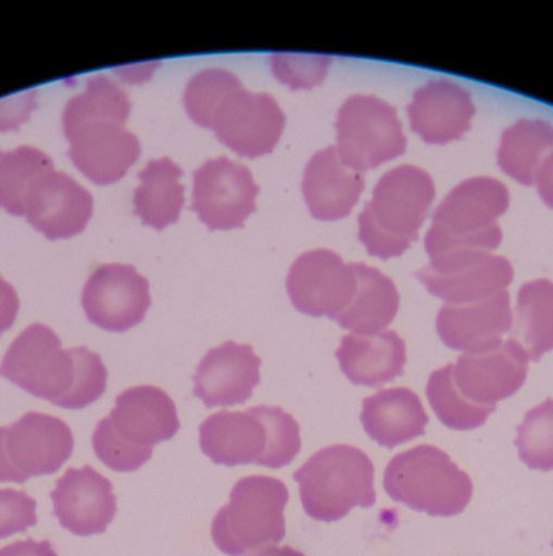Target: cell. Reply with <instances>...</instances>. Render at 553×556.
I'll return each instance as SVG.
<instances>
[{
  "label": "cell",
  "instance_id": "6da1fadb",
  "mask_svg": "<svg viewBox=\"0 0 553 556\" xmlns=\"http://www.w3.org/2000/svg\"><path fill=\"white\" fill-rule=\"evenodd\" d=\"M0 377L66 409H83L106 392L100 354L89 348L63 350L60 337L43 324L25 328L0 363Z\"/></svg>",
  "mask_w": 553,
  "mask_h": 556
},
{
  "label": "cell",
  "instance_id": "7a4b0ae2",
  "mask_svg": "<svg viewBox=\"0 0 553 556\" xmlns=\"http://www.w3.org/2000/svg\"><path fill=\"white\" fill-rule=\"evenodd\" d=\"M128 93L106 76L90 77L86 90L67 102L63 128L73 164L97 185L122 180L141 155V142L125 128Z\"/></svg>",
  "mask_w": 553,
  "mask_h": 556
},
{
  "label": "cell",
  "instance_id": "3957f363",
  "mask_svg": "<svg viewBox=\"0 0 553 556\" xmlns=\"http://www.w3.org/2000/svg\"><path fill=\"white\" fill-rule=\"evenodd\" d=\"M200 445L217 465L255 464L278 470L301 452V428L294 416L279 406L217 412L200 426Z\"/></svg>",
  "mask_w": 553,
  "mask_h": 556
},
{
  "label": "cell",
  "instance_id": "277c9868",
  "mask_svg": "<svg viewBox=\"0 0 553 556\" xmlns=\"http://www.w3.org/2000/svg\"><path fill=\"white\" fill-rule=\"evenodd\" d=\"M180 431L177 406L167 392L138 386L116 396L115 408L97 425L92 444L97 457L120 473L139 470L151 460L154 445Z\"/></svg>",
  "mask_w": 553,
  "mask_h": 556
},
{
  "label": "cell",
  "instance_id": "5b68a950",
  "mask_svg": "<svg viewBox=\"0 0 553 556\" xmlns=\"http://www.w3.org/2000/svg\"><path fill=\"white\" fill-rule=\"evenodd\" d=\"M435 197V181L423 168L400 165L384 174L357 217L367 253L382 260L405 253L418 239Z\"/></svg>",
  "mask_w": 553,
  "mask_h": 556
},
{
  "label": "cell",
  "instance_id": "8992f818",
  "mask_svg": "<svg viewBox=\"0 0 553 556\" xmlns=\"http://www.w3.org/2000/svg\"><path fill=\"white\" fill-rule=\"evenodd\" d=\"M510 206V191L490 177L458 184L432 214L426 233L429 258L457 252H493L503 239L497 219Z\"/></svg>",
  "mask_w": 553,
  "mask_h": 556
},
{
  "label": "cell",
  "instance_id": "52a82bcc",
  "mask_svg": "<svg viewBox=\"0 0 553 556\" xmlns=\"http://www.w3.org/2000/svg\"><path fill=\"white\" fill-rule=\"evenodd\" d=\"M289 491L278 478L246 477L234 484L229 503L211 526L214 545L229 556H255L286 536Z\"/></svg>",
  "mask_w": 553,
  "mask_h": 556
},
{
  "label": "cell",
  "instance_id": "ba28073f",
  "mask_svg": "<svg viewBox=\"0 0 553 556\" xmlns=\"http://www.w3.org/2000/svg\"><path fill=\"white\" fill-rule=\"evenodd\" d=\"M374 464L361 448L335 444L294 471L305 514L321 522L343 519L353 507H373Z\"/></svg>",
  "mask_w": 553,
  "mask_h": 556
},
{
  "label": "cell",
  "instance_id": "9c48e42d",
  "mask_svg": "<svg viewBox=\"0 0 553 556\" xmlns=\"http://www.w3.org/2000/svg\"><path fill=\"white\" fill-rule=\"evenodd\" d=\"M384 490L395 503L432 517L458 516L474 496L467 471L429 444L397 454L384 471Z\"/></svg>",
  "mask_w": 553,
  "mask_h": 556
},
{
  "label": "cell",
  "instance_id": "30bf717a",
  "mask_svg": "<svg viewBox=\"0 0 553 556\" xmlns=\"http://www.w3.org/2000/svg\"><path fill=\"white\" fill-rule=\"evenodd\" d=\"M335 128L338 155L357 174L400 157L406 149L397 110L376 96L350 97L338 110Z\"/></svg>",
  "mask_w": 553,
  "mask_h": 556
},
{
  "label": "cell",
  "instance_id": "8fae6325",
  "mask_svg": "<svg viewBox=\"0 0 553 556\" xmlns=\"http://www.w3.org/2000/svg\"><path fill=\"white\" fill-rule=\"evenodd\" d=\"M513 266L491 252H457L435 256L416 278L449 305L472 304L506 291Z\"/></svg>",
  "mask_w": 553,
  "mask_h": 556
},
{
  "label": "cell",
  "instance_id": "7c38bea8",
  "mask_svg": "<svg viewBox=\"0 0 553 556\" xmlns=\"http://www.w3.org/2000/svg\"><path fill=\"white\" fill-rule=\"evenodd\" d=\"M286 115L269 93H253L239 87L224 97L214 112L211 129L240 157L269 154L285 131Z\"/></svg>",
  "mask_w": 553,
  "mask_h": 556
},
{
  "label": "cell",
  "instance_id": "4fadbf2b",
  "mask_svg": "<svg viewBox=\"0 0 553 556\" xmlns=\"http://www.w3.org/2000/svg\"><path fill=\"white\" fill-rule=\"evenodd\" d=\"M259 185L246 165L210 159L193 175V211L211 230L242 227L255 213Z\"/></svg>",
  "mask_w": 553,
  "mask_h": 556
},
{
  "label": "cell",
  "instance_id": "5bb4252c",
  "mask_svg": "<svg viewBox=\"0 0 553 556\" xmlns=\"http://www.w3.org/2000/svg\"><path fill=\"white\" fill-rule=\"evenodd\" d=\"M529 372V357L514 340L464 353L452 367L455 389L472 405L494 409L519 392Z\"/></svg>",
  "mask_w": 553,
  "mask_h": 556
},
{
  "label": "cell",
  "instance_id": "9a60e30c",
  "mask_svg": "<svg viewBox=\"0 0 553 556\" xmlns=\"http://www.w3.org/2000/svg\"><path fill=\"white\" fill-rule=\"evenodd\" d=\"M289 299L302 314L337 318L350 304L356 289L351 263L327 249L302 253L286 279Z\"/></svg>",
  "mask_w": 553,
  "mask_h": 556
},
{
  "label": "cell",
  "instance_id": "2e32d148",
  "mask_svg": "<svg viewBox=\"0 0 553 556\" xmlns=\"http://www.w3.org/2000/svg\"><path fill=\"white\" fill-rule=\"evenodd\" d=\"M83 307L93 325L122 333L144 320L151 307L149 281L135 266L102 265L84 286Z\"/></svg>",
  "mask_w": 553,
  "mask_h": 556
},
{
  "label": "cell",
  "instance_id": "e0dca14e",
  "mask_svg": "<svg viewBox=\"0 0 553 556\" xmlns=\"http://www.w3.org/2000/svg\"><path fill=\"white\" fill-rule=\"evenodd\" d=\"M4 447L12 468L25 483L32 477L56 473L73 455L74 435L63 419L28 412L8 426Z\"/></svg>",
  "mask_w": 553,
  "mask_h": 556
},
{
  "label": "cell",
  "instance_id": "ac0fdd59",
  "mask_svg": "<svg viewBox=\"0 0 553 556\" xmlns=\"http://www.w3.org/2000/svg\"><path fill=\"white\" fill-rule=\"evenodd\" d=\"M92 213V194L54 168L35 181L24 207L28 223L50 240L71 239L84 232Z\"/></svg>",
  "mask_w": 553,
  "mask_h": 556
},
{
  "label": "cell",
  "instance_id": "d6986e66",
  "mask_svg": "<svg viewBox=\"0 0 553 556\" xmlns=\"http://www.w3.org/2000/svg\"><path fill=\"white\" fill-rule=\"evenodd\" d=\"M54 516L63 529L79 536L106 532L118 510L113 484L96 468H70L51 491Z\"/></svg>",
  "mask_w": 553,
  "mask_h": 556
},
{
  "label": "cell",
  "instance_id": "ffe728a7",
  "mask_svg": "<svg viewBox=\"0 0 553 556\" xmlns=\"http://www.w3.org/2000/svg\"><path fill=\"white\" fill-rule=\"evenodd\" d=\"M262 359L250 344L226 341L208 351L193 376V393L206 408L242 405L259 386Z\"/></svg>",
  "mask_w": 553,
  "mask_h": 556
},
{
  "label": "cell",
  "instance_id": "44dd1931",
  "mask_svg": "<svg viewBox=\"0 0 553 556\" xmlns=\"http://www.w3.org/2000/svg\"><path fill=\"white\" fill-rule=\"evenodd\" d=\"M410 126L428 144H448L470 129L475 116L470 92L448 79L426 83L413 92Z\"/></svg>",
  "mask_w": 553,
  "mask_h": 556
},
{
  "label": "cell",
  "instance_id": "7402d4cb",
  "mask_svg": "<svg viewBox=\"0 0 553 556\" xmlns=\"http://www.w3.org/2000/svg\"><path fill=\"white\" fill-rule=\"evenodd\" d=\"M511 327L513 311L506 291L472 304L442 305L436 318L442 343L462 353H475L501 343Z\"/></svg>",
  "mask_w": 553,
  "mask_h": 556
},
{
  "label": "cell",
  "instance_id": "603a6c76",
  "mask_svg": "<svg viewBox=\"0 0 553 556\" xmlns=\"http://www.w3.org/2000/svg\"><path fill=\"white\" fill-rule=\"evenodd\" d=\"M363 190L364 175L347 167L335 146L312 155L305 167L302 193L315 219L338 220L350 216Z\"/></svg>",
  "mask_w": 553,
  "mask_h": 556
},
{
  "label": "cell",
  "instance_id": "cb8c5ba5",
  "mask_svg": "<svg viewBox=\"0 0 553 556\" xmlns=\"http://www.w3.org/2000/svg\"><path fill=\"white\" fill-rule=\"evenodd\" d=\"M337 359L350 382L376 389L402 376L405 341L395 331L347 334L337 350Z\"/></svg>",
  "mask_w": 553,
  "mask_h": 556
},
{
  "label": "cell",
  "instance_id": "d4e9b609",
  "mask_svg": "<svg viewBox=\"0 0 553 556\" xmlns=\"http://www.w3.org/2000/svg\"><path fill=\"white\" fill-rule=\"evenodd\" d=\"M428 413L422 400L405 387L380 390L363 400L361 425L373 441L386 448L425 434Z\"/></svg>",
  "mask_w": 553,
  "mask_h": 556
},
{
  "label": "cell",
  "instance_id": "484cf974",
  "mask_svg": "<svg viewBox=\"0 0 553 556\" xmlns=\"http://www.w3.org/2000/svg\"><path fill=\"white\" fill-rule=\"evenodd\" d=\"M356 276L353 299L335 320L357 334H374L389 327L399 312L400 295L389 276L364 263H351Z\"/></svg>",
  "mask_w": 553,
  "mask_h": 556
},
{
  "label": "cell",
  "instance_id": "4316f807",
  "mask_svg": "<svg viewBox=\"0 0 553 556\" xmlns=\"http://www.w3.org/2000/svg\"><path fill=\"white\" fill-rule=\"evenodd\" d=\"M180 165L168 157L149 162L141 172V185L135 191V213L142 224L162 230L175 224L185 206Z\"/></svg>",
  "mask_w": 553,
  "mask_h": 556
},
{
  "label": "cell",
  "instance_id": "83f0119b",
  "mask_svg": "<svg viewBox=\"0 0 553 556\" xmlns=\"http://www.w3.org/2000/svg\"><path fill=\"white\" fill-rule=\"evenodd\" d=\"M553 152V126L543 119H519L504 129L498 165L520 185L536 184L537 172Z\"/></svg>",
  "mask_w": 553,
  "mask_h": 556
},
{
  "label": "cell",
  "instance_id": "f1b7e54d",
  "mask_svg": "<svg viewBox=\"0 0 553 556\" xmlns=\"http://www.w3.org/2000/svg\"><path fill=\"white\" fill-rule=\"evenodd\" d=\"M513 338L529 361H539L553 350V282L536 279L517 292Z\"/></svg>",
  "mask_w": 553,
  "mask_h": 556
},
{
  "label": "cell",
  "instance_id": "f546056e",
  "mask_svg": "<svg viewBox=\"0 0 553 556\" xmlns=\"http://www.w3.org/2000/svg\"><path fill=\"white\" fill-rule=\"evenodd\" d=\"M54 168L50 155L40 149L22 146L0 157V207L9 214L24 216L25 200L35 181Z\"/></svg>",
  "mask_w": 553,
  "mask_h": 556
},
{
  "label": "cell",
  "instance_id": "4dcf8cb0",
  "mask_svg": "<svg viewBox=\"0 0 553 556\" xmlns=\"http://www.w3.org/2000/svg\"><path fill=\"white\" fill-rule=\"evenodd\" d=\"M452 367L454 364H448L429 376L426 386L429 405L445 428L454 431L480 428L494 409L480 408L464 400L452 380Z\"/></svg>",
  "mask_w": 553,
  "mask_h": 556
},
{
  "label": "cell",
  "instance_id": "1f68e13d",
  "mask_svg": "<svg viewBox=\"0 0 553 556\" xmlns=\"http://www.w3.org/2000/svg\"><path fill=\"white\" fill-rule=\"evenodd\" d=\"M519 458L532 470H553V399L527 412L517 428Z\"/></svg>",
  "mask_w": 553,
  "mask_h": 556
},
{
  "label": "cell",
  "instance_id": "d6a6232c",
  "mask_svg": "<svg viewBox=\"0 0 553 556\" xmlns=\"http://www.w3.org/2000/svg\"><path fill=\"white\" fill-rule=\"evenodd\" d=\"M242 87L239 77L221 67L200 71L185 89L184 102L188 115L197 125L211 129V119L227 93Z\"/></svg>",
  "mask_w": 553,
  "mask_h": 556
},
{
  "label": "cell",
  "instance_id": "836d02e7",
  "mask_svg": "<svg viewBox=\"0 0 553 556\" xmlns=\"http://www.w3.org/2000/svg\"><path fill=\"white\" fill-rule=\"evenodd\" d=\"M331 60L315 54H273L275 76L291 89H312L327 76Z\"/></svg>",
  "mask_w": 553,
  "mask_h": 556
},
{
  "label": "cell",
  "instance_id": "e575fe53",
  "mask_svg": "<svg viewBox=\"0 0 553 556\" xmlns=\"http://www.w3.org/2000/svg\"><path fill=\"white\" fill-rule=\"evenodd\" d=\"M37 501L24 490H0V540L37 526Z\"/></svg>",
  "mask_w": 553,
  "mask_h": 556
},
{
  "label": "cell",
  "instance_id": "d590c367",
  "mask_svg": "<svg viewBox=\"0 0 553 556\" xmlns=\"http://www.w3.org/2000/svg\"><path fill=\"white\" fill-rule=\"evenodd\" d=\"M35 105H37V90H28V92L0 100V131L17 129L22 123L27 122Z\"/></svg>",
  "mask_w": 553,
  "mask_h": 556
},
{
  "label": "cell",
  "instance_id": "8d00e7d4",
  "mask_svg": "<svg viewBox=\"0 0 553 556\" xmlns=\"http://www.w3.org/2000/svg\"><path fill=\"white\" fill-rule=\"evenodd\" d=\"M21 308L17 291L0 276V337L14 325Z\"/></svg>",
  "mask_w": 553,
  "mask_h": 556
},
{
  "label": "cell",
  "instance_id": "74e56055",
  "mask_svg": "<svg viewBox=\"0 0 553 556\" xmlns=\"http://www.w3.org/2000/svg\"><path fill=\"white\" fill-rule=\"evenodd\" d=\"M0 556H58V553L48 540L37 542V540L27 539L2 546Z\"/></svg>",
  "mask_w": 553,
  "mask_h": 556
},
{
  "label": "cell",
  "instance_id": "f35d334b",
  "mask_svg": "<svg viewBox=\"0 0 553 556\" xmlns=\"http://www.w3.org/2000/svg\"><path fill=\"white\" fill-rule=\"evenodd\" d=\"M537 190L540 198L553 210V152L540 165L536 177Z\"/></svg>",
  "mask_w": 553,
  "mask_h": 556
},
{
  "label": "cell",
  "instance_id": "ab89813d",
  "mask_svg": "<svg viewBox=\"0 0 553 556\" xmlns=\"http://www.w3.org/2000/svg\"><path fill=\"white\" fill-rule=\"evenodd\" d=\"M5 431H8V426H0V483L24 484L17 471L12 468L11 462H9L8 452L4 447Z\"/></svg>",
  "mask_w": 553,
  "mask_h": 556
},
{
  "label": "cell",
  "instance_id": "60d3db41",
  "mask_svg": "<svg viewBox=\"0 0 553 556\" xmlns=\"http://www.w3.org/2000/svg\"><path fill=\"white\" fill-rule=\"evenodd\" d=\"M255 556H305L304 553L299 549L291 548V546H272V548L265 549V552L259 553Z\"/></svg>",
  "mask_w": 553,
  "mask_h": 556
},
{
  "label": "cell",
  "instance_id": "b9f144b4",
  "mask_svg": "<svg viewBox=\"0 0 553 556\" xmlns=\"http://www.w3.org/2000/svg\"><path fill=\"white\" fill-rule=\"evenodd\" d=\"M2 154H4V152L0 151V157H2Z\"/></svg>",
  "mask_w": 553,
  "mask_h": 556
},
{
  "label": "cell",
  "instance_id": "7bdbcfd3",
  "mask_svg": "<svg viewBox=\"0 0 553 556\" xmlns=\"http://www.w3.org/2000/svg\"><path fill=\"white\" fill-rule=\"evenodd\" d=\"M552 545H553V542H552Z\"/></svg>",
  "mask_w": 553,
  "mask_h": 556
}]
</instances>
